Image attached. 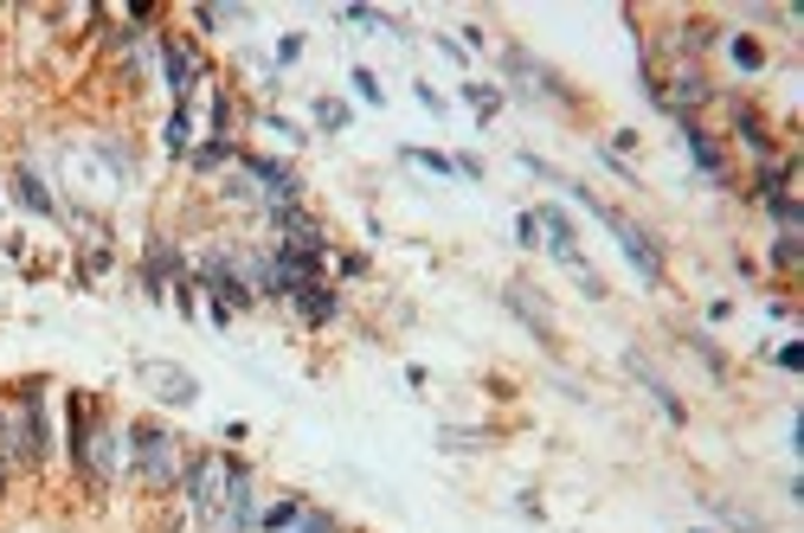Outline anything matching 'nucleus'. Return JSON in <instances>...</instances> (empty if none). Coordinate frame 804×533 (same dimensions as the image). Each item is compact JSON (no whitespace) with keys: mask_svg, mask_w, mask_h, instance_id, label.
<instances>
[{"mask_svg":"<svg viewBox=\"0 0 804 533\" xmlns=\"http://www.w3.org/2000/svg\"><path fill=\"white\" fill-rule=\"evenodd\" d=\"M123 444H129V475H135L149 495H168V489H181L187 450H181V438H174L161 418H135V424H123Z\"/></svg>","mask_w":804,"mask_h":533,"instance_id":"nucleus-1","label":"nucleus"},{"mask_svg":"<svg viewBox=\"0 0 804 533\" xmlns=\"http://www.w3.org/2000/svg\"><path fill=\"white\" fill-rule=\"evenodd\" d=\"M181 495H187L193 527L207 533V527H213V514H219V502H225V450H187Z\"/></svg>","mask_w":804,"mask_h":533,"instance_id":"nucleus-2","label":"nucleus"},{"mask_svg":"<svg viewBox=\"0 0 804 533\" xmlns=\"http://www.w3.org/2000/svg\"><path fill=\"white\" fill-rule=\"evenodd\" d=\"M258 475L239 463V456H225V502H219L213 527L207 533H258Z\"/></svg>","mask_w":804,"mask_h":533,"instance_id":"nucleus-3","label":"nucleus"},{"mask_svg":"<svg viewBox=\"0 0 804 533\" xmlns=\"http://www.w3.org/2000/svg\"><path fill=\"white\" fill-rule=\"evenodd\" d=\"M599 225H605V232L619 238V251L631 258V270H637V283H644V290H656V283H663V244H656V238H650L644 225L631 219V212H612V207H605V219H599Z\"/></svg>","mask_w":804,"mask_h":533,"instance_id":"nucleus-4","label":"nucleus"},{"mask_svg":"<svg viewBox=\"0 0 804 533\" xmlns=\"http://www.w3.org/2000/svg\"><path fill=\"white\" fill-rule=\"evenodd\" d=\"M239 168H245L251 200H264V207H290V200H303V180H297V168H290V161H278V154H245V149H239Z\"/></svg>","mask_w":804,"mask_h":533,"instance_id":"nucleus-5","label":"nucleus"},{"mask_svg":"<svg viewBox=\"0 0 804 533\" xmlns=\"http://www.w3.org/2000/svg\"><path fill=\"white\" fill-rule=\"evenodd\" d=\"M161 84H168V97L174 103H193V90L207 84V64H200V52H193V39H181V32H161Z\"/></svg>","mask_w":804,"mask_h":533,"instance_id":"nucleus-6","label":"nucleus"},{"mask_svg":"<svg viewBox=\"0 0 804 533\" xmlns=\"http://www.w3.org/2000/svg\"><path fill=\"white\" fill-rule=\"evenodd\" d=\"M135 380L155 392L161 405H174V412H187L193 399H200V380L187 373L181 360H155V354H135Z\"/></svg>","mask_w":804,"mask_h":533,"instance_id":"nucleus-7","label":"nucleus"},{"mask_svg":"<svg viewBox=\"0 0 804 533\" xmlns=\"http://www.w3.org/2000/svg\"><path fill=\"white\" fill-rule=\"evenodd\" d=\"M264 225L278 244H310V251H329V232H322V219H315L303 200H290V207H264Z\"/></svg>","mask_w":804,"mask_h":533,"instance_id":"nucleus-8","label":"nucleus"},{"mask_svg":"<svg viewBox=\"0 0 804 533\" xmlns=\"http://www.w3.org/2000/svg\"><path fill=\"white\" fill-rule=\"evenodd\" d=\"M676 122V135H682V149L695 154V168H702V180H714V187H727V154H721V142H714L708 129L695 117H670Z\"/></svg>","mask_w":804,"mask_h":533,"instance_id":"nucleus-9","label":"nucleus"},{"mask_svg":"<svg viewBox=\"0 0 804 533\" xmlns=\"http://www.w3.org/2000/svg\"><path fill=\"white\" fill-rule=\"evenodd\" d=\"M624 366H631V380H637V385L650 392V399H656V412H663V418H670V424L682 431V424H689V405H682L676 392H670V380H663V373H656V366H650L644 354H624Z\"/></svg>","mask_w":804,"mask_h":533,"instance_id":"nucleus-10","label":"nucleus"},{"mask_svg":"<svg viewBox=\"0 0 804 533\" xmlns=\"http://www.w3.org/2000/svg\"><path fill=\"white\" fill-rule=\"evenodd\" d=\"M502 302H509V309L527 322V334H534V341H554V309L534 296L527 283H509V290H502Z\"/></svg>","mask_w":804,"mask_h":533,"instance_id":"nucleus-11","label":"nucleus"},{"mask_svg":"<svg viewBox=\"0 0 804 533\" xmlns=\"http://www.w3.org/2000/svg\"><path fill=\"white\" fill-rule=\"evenodd\" d=\"M734 142H741L746 154H753V168H766V161H778V149H773V135H766V117L760 110H734Z\"/></svg>","mask_w":804,"mask_h":533,"instance_id":"nucleus-12","label":"nucleus"},{"mask_svg":"<svg viewBox=\"0 0 804 533\" xmlns=\"http://www.w3.org/2000/svg\"><path fill=\"white\" fill-rule=\"evenodd\" d=\"M290 309H297V322H310V328H329L341 315V296L329 290V283H303L297 296H290Z\"/></svg>","mask_w":804,"mask_h":533,"instance_id":"nucleus-13","label":"nucleus"},{"mask_svg":"<svg viewBox=\"0 0 804 533\" xmlns=\"http://www.w3.org/2000/svg\"><path fill=\"white\" fill-rule=\"evenodd\" d=\"M13 200H20L32 219H59V200H52V187H46V174H32V168H13Z\"/></svg>","mask_w":804,"mask_h":533,"instance_id":"nucleus-14","label":"nucleus"},{"mask_svg":"<svg viewBox=\"0 0 804 533\" xmlns=\"http://www.w3.org/2000/svg\"><path fill=\"white\" fill-rule=\"evenodd\" d=\"M161 149L174 154V161H187V154H193V103H174V110H168V129H161Z\"/></svg>","mask_w":804,"mask_h":533,"instance_id":"nucleus-15","label":"nucleus"},{"mask_svg":"<svg viewBox=\"0 0 804 533\" xmlns=\"http://www.w3.org/2000/svg\"><path fill=\"white\" fill-rule=\"evenodd\" d=\"M303 507H310L303 495H278V502H264V507H258V533H283Z\"/></svg>","mask_w":804,"mask_h":533,"instance_id":"nucleus-16","label":"nucleus"},{"mask_svg":"<svg viewBox=\"0 0 804 533\" xmlns=\"http://www.w3.org/2000/svg\"><path fill=\"white\" fill-rule=\"evenodd\" d=\"M225 161H239V142H225V135H213V142H200V149L187 154L193 174H213V168H225Z\"/></svg>","mask_w":804,"mask_h":533,"instance_id":"nucleus-17","label":"nucleus"},{"mask_svg":"<svg viewBox=\"0 0 804 533\" xmlns=\"http://www.w3.org/2000/svg\"><path fill=\"white\" fill-rule=\"evenodd\" d=\"M310 117H315V129H322V135H341V129L354 122V110H348L341 97H315V103H310Z\"/></svg>","mask_w":804,"mask_h":533,"instance_id":"nucleus-18","label":"nucleus"},{"mask_svg":"<svg viewBox=\"0 0 804 533\" xmlns=\"http://www.w3.org/2000/svg\"><path fill=\"white\" fill-rule=\"evenodd\" d=\"M464 103L476 110V122H495V110H502V90L483 84V78H464Z\"/></svg>","mask_w":804,"mask_h":533,"instance_id":"nucleus-19","label":"nucleus"},{"mask_svg":"<svg viewBox=\"0 0 804 533\" xmlns=\"http://www.w3.org/2000/svg\"><path fill=\"white\" fill-rule=\"evenodd\" d=\"M714 507V521L721 527H734V533H766V521L760 514H746V507H734V502H708Z\"/></svg>","mask_w":804,"mask_h":533,"instance_id":"nucleus-20","label":"nucleus"},{"mask_svg":"<svg viewBox=\"0 0 804 533\" xmlns=\"http://www.w3.org/2000/svg\"><path fill=\"white\" fill-rule=\"evenodd\" d=\"M727 59L741 64V78H753V71H760V64H766V52H760V46H753V39H746V32H734V39H727Z\"/></svg>","mask_w":804,"mask_h":533,"instance_id":"nucleus-21","label":"nucleus"},{"mask_svg":"<svg viewBox=\"0 0 804 533\" xmlns=\"http://www.w3.org/2000/svg\"><path fill=\"white\" fill-rule=\"evenodd\" d=\"M283 533H341V521L329 514V507H303V514H297Z\"/></svg>","mask_w":804,"mask_h":533,"instance_id":"nucleus-22","label":"nucleus"},{"mask_svg":"<svg viewBox=\"0 0 804 533\" xmlns=\"http://www.w3.org/2000/svg\"><path fill=\"white\" fill-rule=\"evenodd\" d=\"M348 84H354V97H361V103H373V110L386 103V90H380V78H373L368 64H354V71H348Z\"/></svg>","mask_w":804,"mask_h":533,"instance_id":"nucleus-23","label":"nucleus"},{"mask_svg":"<svg viewBox=\"0 0 804 533\" xmlns=\"http://www.w3.org/2000/svg\"><path fill=\"white\" fill-rule=\"evenodd\" d=\"M438 444H444V450H490V438H483V431H470V424H451V431H438Z\"/></svg>","mask_w":804,"mask_h":533,"instance_id":"nucleus-24","label":"nucleus"},{"mask_svg":"<svg viewBox=\"0 0 804 533\" xmlns=\"http://www.w3.org/2000/svg\"><path fill=\"white\" fill-rule=\"evenodd\" d=\"M400 161H412V168H432V174H458V161L438 149H400Z\"/></svg>","mask_w":804,"mask_h":533,"instance_id":"nucleus-25","label":"nucleus"},{"mask_svg":"<svg viewBox=\"0 0 804 533\" xmlns=\"http://www.w3.org/2000/svg\"><path fill=\"white\" fill-rule=\"evenodd\" d=\"M689 348H695V354L708 360V373H714V380H727V354H721V348H714L708 334H689Z\"/></svg>","mask_w":804,"mask_h":533,"instance_id":"nucleus-26","label":"nucleus"},{"mask_svg":"<svg viewBox=\"0 0 804 533\" xmlns=\"http://www.w3.org/2000/svg\"><path fill=\"white\" fill-rule=\"evenodd\" d=\"M258 122H264L271 135H283L290 149H303V129H297V122H290V117H278V110H264V117H258Z\"/></svg>","mask_w":804,"mask_h":533,"instance_id":"nucleus-27","label":"nucleus"},{"mask_svg":"<svg viewBox=\"0 0 804 533\" xmlns=\"http://www.w3.org/2000/svg\"><path fill=\"white\" fill-rule=\"evenodd\" d=\"M599 168H605V174H619L624 187H637V180H644L637 168H631V161H624V154H612V149H599Z\"/></svg>","mask_w":804,"mask_h":533,"instance_id":"nucleus-28","label":"nucleus"},{"mask_svg":"<svg viewBox=\"0 0 804 533\" xmlns=\"http://www.w3.org/2000/svg\"><path fill=\"white\" fill-rule=\"evenodd\" d=\"M773 270H798V238H792V232H778V244H773Z\"/></svg>","mask_w":804,"mask_h":533,"instance_id":"nucleus-29","label":"nucleus"},{"mask_svg":"<svg viewBox=\"0 0 804 533\" xmlns=\"http://www.w3.org/2000/svg\"><path fill=\"white\" fill-rule=\"evenodd\" d=\"M335 270H341V276H368V270H373V258H368V251H341V258H335Z\"/></svg>","mask_w":804,"mask_h":533,"instance_id":"nucleus-30","label":"nucleus"},{"mask_svg":"<svg viewBox=\"0 0 804 533\" xmlns=\"http://www.w3.org/2000/svg\"><path fill=\"white\" fill-rule=\"evenodd\" d=\"M515 244H522V251H541V225H534V212L515 219Z\"/></svg>","mask_w":804,"mask_h":533,"instance_id":"nucleus-31","label":"nucleus"},{"mask_svg":"<svg viewBox=\"0 0 804 533\" xmlns=\"http://www.w3.org/2000/svg\"><path fill=\"white\" fill-rule=\"evenodd\" d=\"M303 59V32H283L278 39V64H297Z\"/></svg>","mask_w":804,"mask_h":533,"instance_id":"nucleus-32","label":"nucleus"},{"mask_svg":"<svg viewBox=\"0 0 804 533\" xmlns=\"http://www.w3.org/2000/svg\"><path fill=\"white\" fill-rule=\"evenodd\" d=\"M412 97H419V103H425V110H432V117H444V90H432V84H425V78H419V84H412Z\"/></svg>","mask_w":804,"mask_h":533,"instance_id":"nucleus-33","label":"nucleus"},{"mask_svg":"<svg viewBox=\"0 0 804 533\" xmlns=\"http://www.w3.org/2000/svg\"><path fill=\"white\" fill-rule=\"evenodd\" d=\"M245 438H251L245 418H225V424H219V444H245Z\"/></svg>","mask_w":804,"mask_h":533,"instance_id":"nucleus-34","label":"nucleus"},{"mask_svg":"<svg viewBox=\"0 0 804 533\" xmlns=\"http://www.w3.org/2000/svg\"><path fill=\"white\" fill-rule=\"evenodd\" d=\"M458 161V180H483V154H451Z\"/></svg>","mask_w":804,"mask_h":533,"instance_id":"nucleus-35","label":"nucleus"},{"mask_svg":"<svg viewBox=\"0 0 804 533\" xmlns=\"http://www.w3.org/2000/svg\"><path fill=\"white\" fill-rule=\"evenodd\" d=\"M778 366H785V373H798V366H804V348H798V341H785V348H778Z\"/></svg>","mask_w":804,"mask_h":533,"instance_id":"nucleus-36","label":"nucleus"},{"mask_svg":"<svg viewBox=\"0 0 804 533\" xmlns=\"http://www.w3.org/2000/svg\"><path fill=\"white\" fill-rule=\"evenodd\" d=\"M438 52H444V59H451V64H470V52H464V46H458V39H444V32H438Z\"/></svg>","mask_w":804,"mask_h":533,"instance_id":"nucleus-37","label":"nucleus"},{"mask_svg":"<svg viewBox=\"0 0 804 533\" xmlns=\"http://www.w3.org/2000/svg\"><path fill=\"white\" fill-rule=\"evenodd\" d=\"M515 507H522L527 521H541V495H534V489H522V495H515Z\"/></svg>","mask_w":804,"mask_h":533,"instance_id":"nucleus-38","label":"nucleus"},{"mask_svg":"<svg viewBox=\"0 0 804 533\" xmlns=\"http://www.w3.org/2000/svg\"><path fill=\"white\" fill-rule=\"evenodd\" d=\"M695 533H708V527H695Z\"/></svg>","mask_w":804,"mask_h":533,"instance_id":"nucleus-39","label":"nucleus"}]
</instances>
